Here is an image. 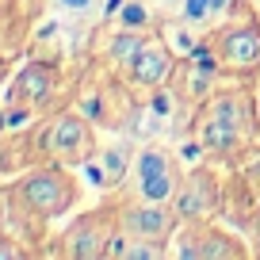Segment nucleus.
Masks as SVG:
<instances>
[{
    "instance_id": "f8f14e48",
    "label": "nucleus",
    "mask_w": 260,
    "mask_h": 260,
    "mask_svg": "<svg viewBox=\"0 0 260 260\" xmlns=\"http://www.w3.org/2000/svg\"><path fill=\"white\" fill-rule=\"evenodd\" d=\"M119 31H134V35H153V4L149 0H122L115 12Z\"/></svg>"
},
{
    "instance_id": "423d86ee",
    "label": "nucleus",
    "mask_w": 260,
    "mask_h": 260,
    "mask_svg": "<svg viewBox=\"0 0 260 260\" xmlns=\"http://www.w3.org/2000/svg\"><path fill=\"white\" fill-rule=\"evenodd\" d=\"M42 149L54 157V165H81V161H88V157L96 153L88 119H84V115H77V111H61V115L46 126Z\"/></svg>"
},
{
    "instance_id": "20e7f679",
    "label": "nucleus",
    "mask_w": 260,
    "mask_h": 260,
    "mask_svg": "<svg viewBox=\"0 0 260 260\" xmlns=\"http://www.w3.org/2000/svg\"><path fill=\"white\" fill-rule=\"evenodd\" d=\"M180 180L184 176H180L176 161L169 157V149L149 142V146H142L134 153V187H138L142 199H149V203H172Z\"/></svg>"
},
{
    "instance_id": "4468645a",
    "label": "nucleus",
    "mask_w": 260,
    "mask_h": 260,
    "mask_svg": "<svg viewBox=\"0 0 260 260\" xmlns=\"http://www.w3.org/2000/svg\"><path fill=\"white\" fill-rule=\"evenodd\" d=\"M142 42H146V35H134V31H119L111 39V46H107V57H111V65H119V69H130V61L138 57Z\"/></svg>"
},
{
    "instance_id": "0eeeda50",
    "label": "nucleus",
    "mask_w": 260,
    "mask_h": 260,
    "mask_svg": "<svg viewBox=\"0 0 260 260\" xmlns=\"http://www.w3.org/2000/svg\"><path fill=\"white\" fill-rule=\"evenodd\" d=\"M176 222L180 214L169 211V203H149V199H142L138 207H126L119 214V230L130 237H142V241H169L176 234Z\"/></svg>"
},
{
    "instance_id": "2eb2a0df",
    "label": "nucleus",
    "mask_w": 260,
    "mask_h": 260,
    "mask_svg": "<svg viewBox=\"0 0 260 260\" xmlns=\"http://www.w3.org/2000/svg\"><path fill=\"white\" fill-rule=\"evenodd\" d=\"M81 169H84V180H88L92 187H111V180H107V169H104V161H100V153H92L88 161H81Z\"/></svg>"
},
{
    "instance_id": "1a4fd4ad",
    "label": "nucleus",
    "mask_w": 260,
    "mask_h": 260,
    "mask_svg": "<svg viewBox=\"0 0 260 260\" xmlns=\"http://www.w3.org/2000/svg\"><path fill=\"white\" fill-rule=\"evenodd\" d=\"M172 203H176L172 211H176L184 222H207L214 211H218V184H214V176H207L203 169H195L191 176L180 180Z\"/></svg>"
},
{
    "instance_id": "7ed1b4c3",
    "label": "nucleus",
    "mask_w": 260,
    "mask_h": 260,
    "mask_svg": "<svg viewBox=\"0 0 260 260\" xmlns=\"http://www.w3.org/2000/svg\"><path fill=\"white\" fill-rule=\"evenodd\" d=\"M119 234V211L111 207H100V211L77 218L73 226L61 234V245L57 252L61 256H73V260H96V256H107V245L111 237Z\"/></svg>"
},
{
    "instance_id": "dca6fc26",
    "label": "nucleus",
    "mask_w": 260,
    "mask_h": 260,
    "mask_svg": "<svg viewBox=\"0 0 260 260\" xmlns=\"http://www.w3.org/2000/svg\"><path fill=\"white\" fill-rule=\"evenodd\" d=\"M54 4H57L61 12H69V16H84V12H88L96 0H54Z\"/></svg>"
},
{
    "instance_id": "f03ea898",
    "label": "nucleus",
    "mask_w": 260,
    "mask_h": 260,
    "mask_svg": "<svg viewBox=\"0 0 260 260\" xmlns=\"http://www.w3.org/2000/svg\"><path fill=\"white\" fill-rule=\"evenodd\" d=\"M211 50L218 65L234 77H252L260 73V23L241 19V23H218L211 27Z\"/></svg>"
},
{
    "instance_id": "f257e3e1",
    "label": "nucleus",
    "mask_w": 260,
    "mask_h": 260,
    "mask_svg": "<svg viewBox=\"0 0 260 260\" xmlns=\"http://www.w3.org/2000/svg\"><path fill=\"white\" fill-rule=\"evenodd\" d=\"M16 199L35 214V218H57L77 203V180L65 172V165H50V169H35L19 180Z\"/></svg>"
},
{
    "instance_id": "9d476101",
    "label": "nucleus",
    "mask_w": 260,
    "mask_h": 260,
    "mask_svg": "<svg viewBox=\"0 0 260 260\" xmlns=\"http://www.w3.org/2000/svg\"><path fill=\"white\" fill-rule=\"evenodd\" d=\"M57 84V65L54 61H31L23 73L16 77V88H12V104H31V107H42L50 100Z\"/></svg>"
},
{
    "instance_id": "a211bd4d",
    "label": "nucleus",
    "mask_w": 260,
    "mask_h": 260,
    "mask_svg": "<svg viewBox=\"0 0 260 260\" xmlns=\"http://www.w3.org/2000/svg\"><path fill=\"white\" fill-rule=\"evenodd\" d=\"M0 226H4V191H0Z\"/></svg>"
},
{
    "instance_id": "39448f33",
    "label": "nucleus",
    "mask_w": 260,
    "mask_h": 260,
    "mask_svg": "<svg viewBox=\"0 0 260 260\" xmlns=\"http://www.w3.org/2000/svg\"><path fill=\"white\" fill-rule=\"evenodd\" d=\"M176 245H172V256H187V260H237V256H249L241 241L226 230H214L211 222H184L180 226Z\"/></svg>"
},
{
    "instance_id": "f3484780",
    "label": "nucleus",
    "mask_w": 260,
    "mask_h": 260,
    "mask_svg": "<svg viewBox=\"0 0 260 260\" xmlns=\"http://www.w3.org/2000/svg\"><path fill=\"white\" fill-rule=\"evenodd\" d=\"M19 256H27V252L19 249V245L12 241V237H4V234H0V260H19Z\"/></svg>"
},
{
    "instance_id": "ddd939ff",
    "label": "nucleus",
    "mask_w": 260,
    "mask_h": 260,
    "mask_svg": "<svg viewBox=\"0 0 260 260\" xmlns=\"http://www.w3.org/2000/svg\"><path fill=\"white\" fill-rule=\"evenodd\" d=\"M100 161H104V169H107L111 187L122 184V180H126V172H134V157H130V146H126V142H115V146L100 149Z\"/></svg>"
},
{
    "instance_id": "6e6552de",
    "label": "nucleus",
    "mask_w": 260,
    "mask_h": 260,
    "mask_svg": "<svg viewBox=\"0 0 260 260\" xmlns=\"http://www.w3.org/2000/svg\"><path fill=\"white\" fill-rule=\"evenodd\" d=\"M130 81L138 84V88H161L165 81H169L172 73H176V57H172L169 42L161 39V35H146V42H142L138 57L130 61Z\"/></svg>"
},
{
    "instance_id": "9b49d317",
    "label": "nucleus",
    "mask_w": 260,
    "mask_h": 260,
    "mask_svg": "<svg viewBox=\"0 0 260 260\" xmlns=\"http://www.w3.org/2000/svg\"><path fill=\"white\" fill-rule=\"evenodd\" d=\"M234 8V0H184V8H180V19L184 27L191 31H211L226 19V12Z\"/></svg>"
}]
</instances>
